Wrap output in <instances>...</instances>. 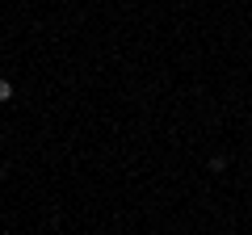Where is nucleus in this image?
<instances>
[{
    "label": "nucleus",
    "instance_id": "nucleus-1",
    "mask_svg": "<svg viewBox=\"0 0 252 235\" xmlns=\"http://www.w3.org/2000/svg\"><path fill=\"white\" fill-rule=\"evenodd\" d=\"M9 97H13V84H9V80H0V101H9Z\"/></svg>",
    "mask_w": 252,
    "mask_h": 235
}]
</instances>
